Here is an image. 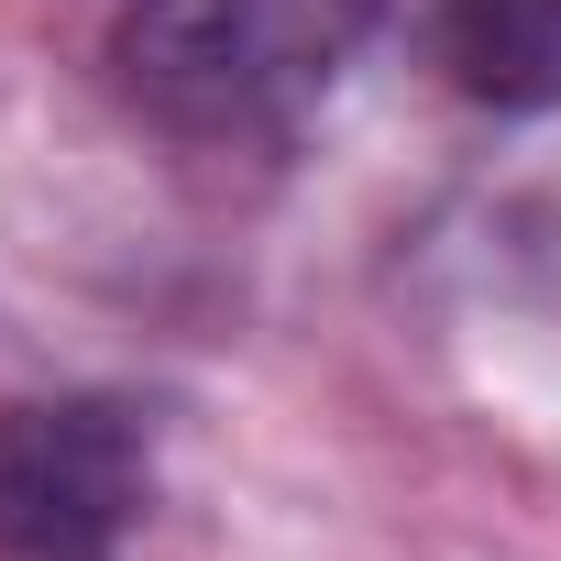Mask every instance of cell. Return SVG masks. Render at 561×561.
Instances as JSON below:
<instances>
[{
    "label": "cell",
    "instance_id": "obj_3",
    "mask_svg": "<svg viewBox=\"0 0 561 561\" xmlns=\"http://www.w3.org/2000/svg\"><path fill=\"white\" fill-rule=\"evenodd\" d=\"M440 78L484 111H561V0H440Z\"/></svg>",
    "mask_w": 561,
    "mask_h": 561
},
{
    "label": "cell",
    "instance_id": "obj_2",
    "mask_svg": "<svg viewBox=\"0 0 561 561\" xmlns=\"http://www.w3.org/2000/svg\"><path fill=\"white\" fill-rule=\"evenodd\" d=\"M144 495H154V451L122 397L0 408V561H122Z\"/></svg>",
    "mask_w": 561,
    "mask_h": 561
},
{
    "label": "cell",
    "instance_id": "obj_1",
    "mask_svg": "<svg viewBox=\"0 0 561 561\" xmlns=\"http://www.w3.org/2000/svg\"><path fill=\"white\" fill-rule=\"evenodd\" d=\"M386 23V0H144L122 23V89L198 144L287 133Z\"/></svg>",
    "mask_w": 561,
    "mask_h": 561
}]
</instances>
